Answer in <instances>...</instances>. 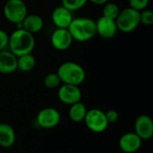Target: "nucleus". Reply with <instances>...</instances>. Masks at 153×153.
I'll list each match as a JSON object with an SVG mask.
<instances>
[{
    "label": "nucleus",
    "instance_id": "f257e3e1",
    "mask_svg": "<svg viewBox=\"0 0 153 153\" xmlns=\"http://www.w3.org/2000/svg\"><path fill=\"white\" fill-rule=\"evenodd\" d=\"M35 48L33 34L23 29H16L9 35L8 48L16 56L30 54Z\"/></svg>",
    "mask_w": 153,
    "mask_h": 153
},
{
    "label": "nucleus",
    "instance_id": "f03ea898",
    "mask_svg": "<svg viewBox=\"0 0 153 153\" xmlns=\"http://www.w3.org/2000/svg\"><path fill=\"white\" fill-rule=\"evenodd\" d=\"M67 29L73 39L78 42H86L96 36L95 21L91 18H74Z\"/></svg>",
    "mask_w": 153,
    "mask_h": 153
},
{
    "label": "nucleus",
    "instance_id": "7ed1b4c3",
    "mask_svg": "<svg viewBox=\"0 0 153 153\" xmlns=\"http://www.w3.org/2000/svg\"><path fill=\"white\" fill-rule=\"evenodd\" d=\"M61 83L80 86L85 80L86 74L83 67L73 61L62 63L56 71Z\"/></svg>",
    "mask_w": 153,
    "mask_h": 153
},
{
    "label": "nucleus",
    "instance_id": "20e7f679",
    "mask_svg": "<svg viewBox=\"0 0 153 153\" xmlns=\"http://www.w3.org/2000/svg\"><path fill=\"white\" fill-rule=\"evenodd\" d=\"M116 23L117 30L124 33H129L135 30L140 25L139 11L131 7L120 10V13L116 19Z\"/></svg>",
    "mask_w": 153,
    "mask_h": 153
},
{
    "label": "nucleus",
    "instance_id": "39448f33",
    "mask_svg": "<svg viewBox=\"0 0 153 153\" xmlns=\"http://www.w3.org/2000/svg\"><path fill=\"white\" fill-rule=\"evenodd\" d=\"M3 13L9 22L17 24L28 14L27 5L23 0H7L3 7Z\"/></svg>",
    "mask_w": 153,
    "mask_h": 153
},
{
    "label": "nucleus",
    "instance_id": "423d86ee",
    "mask_svg": "<svg viewBox=\"0 0 153 153\" xmlns=\"http://www.w3.org/2000/svg\"><path fill=\"white\" fill-rule=\"evenodd\" d=\"M83 122L90 131L96 134L105 132L109 125L105 112L100 108H91L87 110Z\"/></svg>",
    "mask_w": 153,
    "mask_h": 153
},
{
    "label": "nucleus",
    "instance_id": "0eeeda50",
    "mask_svg": "<svg viewBox=\"0 0 153 153\" xmlns=\"http://www.w3.org/2000/svg\"><path fill=\"white\" fill-rule=\"evenodd\" d=\"M37 124L44 129H52L57 126L61 121V114L55 108H44L39 111L36 117Z\"/></svg>",
    "mask_w": 153,
    "mask_h": 153
},
{
    "label": "nucleus",
    "instance_id": "6e6552de",
    "mask_svg": "<svg viewBox=\"0 0 153 153\" xmlns=\"http://www.w3.org/2000/svg\"><path fill=\"white\" fill-rule=\"evenodd\" d=\"M82 93L79 86L62 83L57 88V98L65 105L71 106L82 101Z\"/></svg>",
    "mask_w": 153,
    "mask_h": 153
},
{
    "label": "nucleus",
    "instance_id": "1a4fd4ad",
    "mask_svg": "<svg viewBox=\"0 0 153 153\" xmlns=\"http://www.w3.org/2000/svg\"><path fill=\"white\" fill-rule=\"evenodd\" d=\"M74 39L68 30V29L56 28L50 37V43L52 47L56 50H66L68 49Z\"/></svg>",
    "mask_w": 153,
    "mask_h": 153
},
{
    "label": "nucleus",
    "instance_id": "9d476101",
    "mask_svg": "<svg viewBox=\"0 0 153 153\" xmlns=\"http://www.w3.org/2000/svg\"><path fill=\"white\" fill-rule=\"evenodd\" d=\"M134 133L143 141L150 140L153 136L152 118L146 115H140L134 122Z\"/></svg>",
    "mask_w": 153,
    "mask_h": 153
},
{
    "label": "nucleus",
    "instance_id": "9b49d317",
    "mask_svg": "<svg viewBox=\"0 0 153 153\" xmlns=\"http://www.w3.org/2000/svg\"><path fill=\"white\" fill-rule=\"evenodd\" d=\"M95 24L96 34L106 39H112L113 37H115L118 30L116 20L109 19L105 16H101L97 21H95Z\"/></svg>",
    "mask_w": 153,
    "mask_h": 153
},
{
    "label": "nucleus",
    "instance_id": "f8f14e48",
    "mask_svg": "<svg viewBox=\"0 0 153 153\" xmlns=\"http://www.w3.org/2000/svg\"><path fill=\"white\" fill-rule=\"evenodd\" d=\"M143 140L134 133L128 132L124 134L118 141L120 150L125 153H134L142 147Z\"/></svg>",
    "mask_w": 153,
    "mask_h": 153
},
{
    "label": "nucleus",
    "instance_id": "ddd939ff",
    "mask_svg": "<svg viewBox=\"0 0 153 153\" xmlns=\"http://www.w3.org/2000/svg\"><path fill=\"white\" fill-rule=\"evenodd\" d=\"M73 12L69 11L63 5L56 6L51 13V19L54 25L56 28L60 29H67L70 25L72 20L74 19Z\"/></svg>",
    "mask_w": 153,
    "mask_h": 153
},
{
    "label": "nucleus",
    "instance_id": "4468645a",
    "mask_svg": "<svg viewBox=\"0 0 153 153\" xmlns=\"http://www.w3.org/2000/svg\"><path fill=\"white\" fill-rule=\"evenodd\" d=\"M17 70V56L9 49L0 51V74H9Z\"/></svg>",
    "mask_w": 153,
    "mask_h": 153
},
{
    "label": "nucleus",
    "instance_id": "2eb2a0df",
    "mask_svg": "<svg viewBox=\"0 0 153 153\" xmlns=\"http://www.w3.org/2000/svg\"><path fill=\"white\" fill-rule=\"evenodd\" d=\"M22 29L31 34L39 32L44 26L43 19L36 13H28L22 22Z\"/></svg>",
    "mask_w": 153,
    "mask_h": 153
},
{
    "label": "nucleus",
    "instance_id": "dca6fc26",
    "mask_svg": "<svg viewBox=\"0 0 153 153\" xmlns=\"http://www.w3.org/2000/svg\"><path fill=\"white\" fill-rule=\"evenodd\" d=\"M16 140V134L12 126L6 123L0 124V146L4 149L11 148Z\"/></svg>",
    "mask_w": 153,
    "mask_h": 153
},
{
    "label": "nucleus",
    "instance_id": "f3484780",
    "mask_svg": "<svg viewBox=\"0 0 153 153\" xmlns=\"http://www.w3.org/2000/svg\"><path fill=\"white\" fill-rule=\"evenodd\" d=\"M69 111H68V116L71 121L74 123H81L83 122L86 113H87V108L86 106L82 102H76L71 106H69Z\"/></svg>",
    "mask_w": 153,
    "mask_h": 153
},
{
    "label": "nucleus",
    "instance_id": "a211bd4d",
    "mask_svg": "<svg viewBox=\"0 0 153 153\" xmlns=\"http://www.w3.org/2000/svg\"><path fill=\"white\" fill-rule=\"evenodd\" d=\"M35 65L36 60L31 53L17 56V70L21 72H30L35 67Z\"/></svg>",
    "mask_w": 153,
    "mask_h": 153
},
{
    "label": "nucleus",
    "instance_id": "6ab92c4d",
    "mask_svg": "<svg viewBox=\"0 0 153 153\" xmlns=\"http://www.w3.org/2000/svg\"><path fill=\"white\" fill-rule=\"evenodd\" d=\"M120 13V8L117 4L114 2H107L103 4L102 8V16H105L109 19L116 20Z\"/></svg>",
    "mask_w": 153,
    "mask_h": 153
},
{
    "label": "nucleus",
    "instance_id": "aec40b11",
    "mask_svg": "<svg viewBox=\"0 0 153 153\" xmlns=\"http://www.w3.org/2000/svg\"><path fill=\"white\" fill-rule=\"evenodd\" d=\"M44 86L48 89H56L61 85V81L56 73L48 74L43 80Z\"/></svg>",
    "mask_w": 153,
    "mask_h": 153
},
{
    "label": "nucleus",
    "instance_id": "412c9836",
    "mask_svg": "<svg viewBox=\"0 0 153 153\" xmlns=\"http://www.w3.org/2000/svg\"><path fill=\"white\" fill-rule=\"evenodd\" d=\"M61 5L71 12H75L82 9L88 2V0H62Z\"/></svg>",
    "mask_w": 153,
    "mask_h": 153
},
{
    "label": "nucleus",
    "instance_id": "4be33fe9",
    "mask_svg": "<svg viewBox=\"0 0 153 153\" xmlns=\"http://www.w3.org/2000/svg\"><path fill=\"white\" fill-rule=\"evenodd\" d=\"M139 17H140V24L149 26L153 23V12L150 9L145 8L140 11Z\"/></svg>",
    "mask_w": 153,
    "mask_h": 153
},
{
    "label": "nucleus",
    "instance_id": "5701e85b",
    "mask_svg": "<svg viewBox=\"0 0 153 153\" xmlns=\"http://www.w3.org/2000/svg\"><path fill=\"white\" fill-rule=\"evenodd\" d=\"M150 0H128L129 7L136 10V11H142L149 5Z\"/></svg>",
    "mask_w": 153,
    "mask_h": 153
},
{
    "label": "nucleus",
    "instance_id": "b1692460",
    "mask_svg": "<svg viewBox=\"0 0 153 153\" xmlns=\"http://www.w3.org/2000/svg\"><path fill=\"white\" fill-rule=\"evenodd\" d=\"M105 115L108 124H114L119 118V114L116 109H109L107 112H105Z\"/></svg>",
    "mask_w": 153,
    "mask_h": 153
},
{
    "label": "nucleus",
    "instance_id": "393cba45",
    "mask_svg": "<svg viewBox=\"0 0 153 153\" xmlns=\"http://www.w3.org/2000/svg\"><path fill=\"white\" fill-rule=\"evenodd\" d=\"M8 41H9V35L8 33L0 29V51L5 49L8 47Z\"/></svg>",
    "mask_w": 153,
    "mask_h": 153
},
{
    "label": "nucleus",
    "instance_id": "a878e982",
    "mask_svg": "<svg viewBox=\"0 0 153 153\" xmlns=\"http://www.w3.org/2000/svg\"><path fill=\"white\" fill-rule=\"evenodd\" d=\"M88 1H90L91 3H92L94 4H97V5H103L107 2H108L109 0H88Z\"/></svg>",
    "mask_w": 153,
    "mask_h": 153
},
{
    "label": "nucleus",
    "instance_id": "bb28decb",
    "mask_svg": "<svg viewBox=\"0 0 153 153\" xmlns=\"http://www.w3.org/2000/svg\"><path fill=\"white\" fill-rule=\"evenodd\" d=\"M0 153H2V152H0Z\"/></svg>",
    "mask_w": 153,
    "mask_h": 153
},
{
    "label": "nucleus",
    "instance_id": "cd10ccee",
    "mask_svg": "<svg viewBox=\"0 0 153 153\" xmlns=\"http://www.w3.org/2000/svg\"><path fill=\"white\" fill-rule=\"evenodd\" d=\"M0 124H1V122H0Z\"/></svg>",
    "mask_w": 153,
    "mask_h": 153
}]
</instances>
